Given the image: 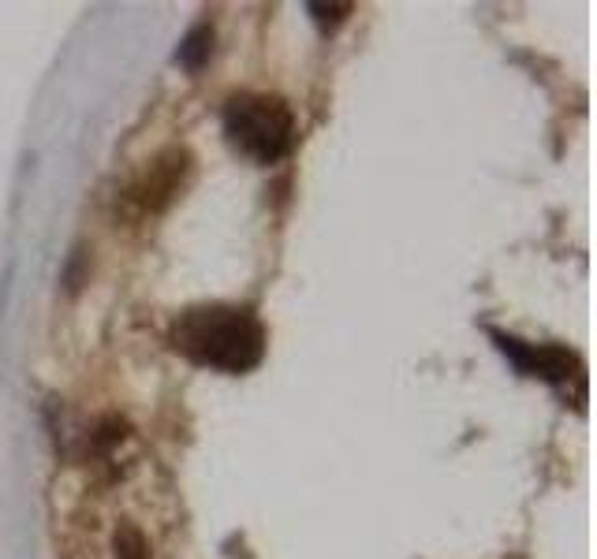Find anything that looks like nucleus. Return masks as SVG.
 <instances>
[{"mask_svg":"<svg viewBox=\"0 0 597 559\" xmlns=\"http://www.w3.org/2000/svg\"><path fill=\"white\" fill-rule=\"evenodd\" d=\"M225 135L243 157L258 165H277L295 145V116L280 98L239 93L225 105Z\"/></svg>","mask_w":597,"mask_h":559,"instance_id":"obj_2","label":"nucleus"},{"mask_svg":"<svg viewBox=\"0 0 597 559\" xmlns=\"http://www.w3.org/2000/svg\"><path fill=\"white\" fill-rule=\"evenodd\" d=\"M209 53H213V30L206 27V23H202V27H194L183 41H179L176 60L183 67H191V72H199V67L209 60Z\"/></svg>","mask_w":597,"mask_h":559,"instance_id":"obj_4","label":"nucleus"},{"mask_svg":"<svg viewBox=\"0 0 597 559\" xmlns=\"http://www.w3.org/2000/svg\"><path fill=\"white\" fill-rule=\"evenodd\" d=\"M116 559H147V541L135 526L116 530Z\"/></svg>","mask_w":597,"mask_h":559,"instance_id":"obj_5","label":"nucleus"},{"mask_svg":"<svg viewBox=\"0 0 597 559\" xmlns=\"http://www.w3.org/2000/svg\"><path fill=\"white\" fill-rule=\"evenodd\" d=\"M497 340H500V351H505L523 373L545 377V381H552V384L568 381V377H579L575 355L564 347H534V343H523V340H516V335H497Z\"/></svg>","mask_w":597,"mask_h":559,"instance_id":"obj_3","label":"nucleus"},{"mask_svg":"<svg viewBox=\"0 0 597 559\" xmlns=\"http://www.w3.org/2000/svg\"><path fill=\"white\" fill-rule=\"evenodd\" d=\"M310 12H314V20L326 27V23H332L336 27L340 20H344L347 12H352V4H310Z\"/></svg>","mask_w":597,"mask_h":559,"instance_id":"obj_6","label":"nucleus"},{"mask_svg":"<svg viewBox=\"0 0 597 559\" xmlns=\"http://www.w3.org/2000/svg\"><path fill=\"white\" fill-rule=\"evenodd\" d=\"M179 355L220 373H251L266 358V329L246 306L187 309L173 329Z\"/></svg>","mask_w":597,"mask_h":559,"instance_id":"obj_1","label":"nucleus"}]
</instances>
